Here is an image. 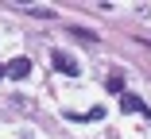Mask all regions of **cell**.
Here are the masks:
<instances>
[{
	"instance_id": "1",
	"label": "cell",
	"mask_w": 151,
	"mask_h": 139,
	"mask_svg": "<svg viewBox=\"0 0 151 139\" xmlns=\"http://www.w3.org/2000/svg\"><path fill=\"white\" fill-rule=\"evenodd\" d=\"M50 62H54V70H58V73H66V77H78V73H81V66L70 58L66 50H50Z\"/></svg>"
},
{
	"instance_id": "2",
	"label": "cell",
	"mask_w": 151,
	"mask_h": 139,
	"mask_svg": "<svg viewBox=\"0 0 151 139\" xmlns=\"http://www.w3.org/2000/svg\"><path fill=\"white\" fill-rule=\"evenodd\" d=\"M27 73H31V58H27V54H19V58L4 62V77H12V81H23Z\"/></svg>"
},
{
	"instance_id": "3",
	"label": "cell",
	"mask_w": 151,
	"mask_h": 139,
	"mask_svg": "<svg viewBox=\"0 0 151 139\" xmlns=\"http://www.w3.org/2000/svg\"><path fill=\"white\" fill-rule=\"evenodd\" d=\"M120 108H124V112H143V116L151 120V108H147L136 93H120Z\"/></svg>"
},
{
	"instance_id": "4",
	"label": "cell",
	"mask_w": 151,
	"mask_h": 139,
	"mask_svg": "<svg viewBox=\"0 0 151 139\" xmlns=\"http://www.w3.org/2000/svg\"><path fill=\"white\" fill-rule=\"evenodd\" d=\"M105 85H109V93H124V81H120V73H112Z\"/></svg>"
},
{
	"instance_id": "5",
	"label": "cell",
	"mask_w": 151,
	"mask_h": 139,
	"mask_svg": "<svg viewBox=\"0 0 151 139\" xmlns=\"http://www.w3.org/2000/svg\"><path fill=\"white\" fill-rule=\"evenodd\" d=\"M0 77H4V62H0Z\"/></svg>"
}]
</instances>
